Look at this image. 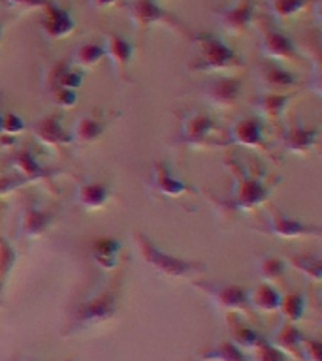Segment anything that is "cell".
Instances as JSON below:
<instances>
[{
	"label": "cell",
	"mask_w": 322,
	"mask_h": 361,
	"mask_svg": "<svg viewBox=\"0 0 322 361\" xmlns=\"http://www.w3.org/2000/svg\"><path fill=\"white\" fill-rule=\"evenodd\" d=\"M258 124H254V123H245L239 124L237 126V140L242 141V143H247V145H253L254 141H258Z\"/></svg>",
	"instance_id": "16"
},
{
	"label": "cell",
	"mask_w": 322,
	"mask_h": 361,
	"mask_svg": "<svg viewBox=\"0 0 322 361\" xmlns=\"http://www.w3.org/2000/svg\"><path fill=\"white\" fill-rule=\"evenodd\" d=\"M266 53L270 56H275V59H287L294 53L292 44H290V39L285 38L282 34L279 32H270L266 36Z\"/></svg>",
	"instance_id": "8"
},
{
	"label": "cell",
	"mask_w": 322,
	"mask_h": 361,
	"mask_svg": "<svg viewBox=\"0 0 322 361\" xmlns=\"http://www.w3.org/2000/svg\"><path fill=\"white\" fill-rule=\"evenodd\" d=\"M253 17V2L251 0H243L236 4L230 10L222 13V27L228 32H242L243 28L249 27V21Z\"/></svg>",
	"instance_id": "2"
},
{
	"label": "cell",
	"mask_w": 322,
	"mask_h": 361,
	"mask_svg": "<svg viewBox=\"0 0 322 361\" xmlns=\"http://www.w3.org/2000/svg\"><path fill=\"white\" fill-rule=\"evenodd\" d=\"M0 30H2V27H0Z\"/></svg>",
	"instance_id": "26"
},
{
	"label": "cell",
	"mask_w": 322,
	"mask_h": 361,
	"mask_svg": "<svg viewBox=\"0 0 322 361\" xmlns=\"http://www.w3.org/2000/svg\"><path fill=\"white\" fill-rule=\"evenodd\" d=\"M279 344H281V346H285L287 350L298 348V346H299L298 331H296V329H292V327L285 329L281 337H279Z\"/></svg>",
	"instance_id": "21"
},
{
	"label": "cell",
	"mask_w": 322,
	"mask_h": 361,
	"mask_svg": "<svg viewBox=\"0 0 322 361\" xmlns=\"http://www.w3.org/2000/svg\"><path fill=\"white\" fill-rule=\"evenodd\" d=\"M256 303L262 307L264 310H273L277 309V305H279V298H277V293L268 286L258 288V292H256V299H254Z\"/></svg>",
	"instance_id": "15"
},
{
	"label": "cell",
	"mask_w": 322,
	"mask_h": 361,
	"mask_svg": "<svg viewBox=\"0 0 322 361\" xmlns=\"http://www.w3.org/2000/svg\"><path fill=\"white\" fill-rule=\"evenodd\" d=\"M256 361H287V357L270 344L260 343L256 346Z\"/></svg>",
	"instance_id": "18"
},
{
	"label": "cell",
	"mask_w": 322,
	"mask_h": 361,
	"mask_svg": "<svg viewBox=\"0 0 322 361\" xmlns=\"http://www.w3.org/2000/svg\"><path fill=\"white\" fill-rule=\"evenodd\" d=\"M302 310H304V303H302V299L296 298V295H290V298L282 303V312L290 318V320H299V316H302Z\"/></svg>",
	"instance_id": "20"
},
{
	"label": "cell",
	"mask_w": 322,
	"mask_h": 361,
	"mask_svg": "<svg viewBox=\"0 0 322 361\" xmlns=\"http://www.w3.org/2000/svg\"><path fill=\"white\" fill-rule=\"evenodd\" d=\"M11 6H21V8H38V6H47L45 0H8Z\"/></svg>",
	"instance_id": "24"
},
{
	"label": "cell",
	"mask_w": 322,
	"mask_h": 361,
	"mask_svg": "<svg viewBox=\"0 0 322 361\" xmlns=\"http://www.w3.org/2000/svg\"><path fill=\"white\" fill-rule=\"evenodd\" d=\"M113 314V303H109V298L98 299L96 303L87 305L81 314H79V320L87 322V324H98L102 320H107L109 316Z\"/></svg>",
	"instance_id": "6"
},
{
	"label": "cell",
	"mask_w": 322,
	"mask_h": 361,
	"mask_svg": "<svg viewBox=\"0 0 322 361\" xmlns=\"http://www.w3.org/2000/svg\"><path fill=\"white\" fill-rule=\"evenodd\" d=\"M98 132H100V128L95 123H90V121H85L83 126L79 128V134L83 135V137H95Z\"/></svg>",
	"instance_id": "23"
},
{
	"label": "cell",
	"mask_w": 322,
	"mask_h": 361,
	"mask_svg": "<svg viewBox=\"0 0 322 361\" xmlns=\"http://www.w3.org/2000/svg\"><path fill=\"white\" fill-rule=\"evenodd\" d=\"M113 2H115V0H95V4L96 6H109V4H113Z\"/></svg>",
	"instance_id": "25"
},
{
	"label": "cell",
	"mask_w": 322,
	"mask_h": 361,
	"mask_svg": "<svg viewBox=\"0 0 322 361\" xmlns=\"http://www.w3.org/2000/svg\"><path fill=\"white\" fill-rule=\"evenodd\" d=\"M200 357L205 361H247L239 346L234 343H219L211 348L203 350Z\"/></svg>",
	"instance_id": "5"
},
{
	"label": "cell",
	"mask_w": 322,
	"mask_h": 361,
	"mask_svg": "<svg viewBox=\"0 0 322 361\" xmlns=\"http://www.w3.org/2000/svg\"><path fill=\"white\" fill-rule=\"evenodd\" d=\"M232 333H234V344L236 346H242V348H256L260 344V338L256 337V333L253 329H249L234 318V324H232Z\"/></svg>",
	"instance_id": "11"
},
{
	"label": "cell",
	"mask_w": 322,
	"mask_h": 361,
	"mask_svg": "<svg viewBox=\"0 0 322 361\" xmlns=\"http://www.w3.org/2000/svg\"><path fill=\"white\" fill-rule=\"evenodd\" d=\"M268 81H270L271 87H277V89H285L288 85H292V75L287 72H282L279 68H270L268 70Z\"/></svg>",
	"instance_id": "17"
},
{
	"label": "cell",
	"mask_w": 322,
	"mask_h": 361,
	"mask_svg": "<svg viewBox=\"0 0 322 361\" xmlns=\"http://www.w3.org/2000/svg\"><path fill=\"white\" fill-rule=\"evenodd\" d=\"M107 192L104 186H87L83 190V203L87 207H100L106 202Z\"/></svg>",
	"instance_id": "13"
},
{
	"label": "cell",
	"mask_w": 322,
	"mask_h": 361,
	"mask_svg": "<svg viewBox=\"0 0 322 361\" xmlns=\"http://www.w3.org/2000/svg\"><path fill=\"white\" fill-rule=\"evenodd\" d=\"M104 55H106V49H104V47L89 44L85 45V47H81V51H79V62L85 64V66H93V64L100 61Z\"/></svg>",
	"instance_id": "14"
},
{
	"label": "cell",
	"mask_w": 322,
	"mask_h": 361,
	"mask_svg": "<svg viewBox=\"0 0 322 361\" xmlns=\"http://www.w3.org/2000/svg\"><path fill=\"white\" fill-rule=\"evenodd\" d=\"M200 49L202 56L198 59V70H220L237 64V56L232 49H228L225 44H220L219 39L203 36L200 38Z\"/></svg>",
	"instance_id": "1"
},
{
	"label": "cell",
	"mask_w": 322,
	"mask_h": 361,
	"mask_svg": "<svg viewBox=\"0 0 322 361\" xmlns=\"http://www.w3.org/2000/svg\"><path fill=\"white\" fill-rule=\"evenodd\" d=\"M106 53H109V56L119 64H126L130 61V56H132V45L124 38L117 36V34H112Z\"/></svg>",
	"instance_id": "10"
},
{
	"label": "cell",
	"mask_w": 322,
	"mask_h": 361,
	"mask_svg": "<svg viewBox=\"0 0 322 361\" xmlns=\"http://www.w3.org/2000/svg\"><path fill=\"white\" fill-rule=\"evenodd\" d=\"M40 134H42V137L47 141H66V135H64V132L61 130V126L56 124L55 118H47L45 123L40 124Z\"/></svg>",
	"instance_id": "12"
},
{
	"label": "cell",
	"mask_w": 322,
	"mask_h": 361,
	"mask_svg": "<svg viewBox=\"0 0 322 361\" xmlns=\"http://www.w3.org/2000/svg\"><path fill=\"white\" fill-rule=\"evenodd\" d=\"M239 94V83L236 79H222L213 85V90H209V98L215 104H230Z\"/></svg>",
	"instance_id": "7"
},
{
	"label": "cell",
	"mask_w": 322,
	"mask_h": 361,
	"mask_svg": "<svg viewBox=\"0 0 322 361\" xmlns=\"http://www.w3.org/2000/svg\"><path fill=\"white\" fill-rule=\"evenodd\" d=\"M147 252L151 254V256H147L149 262L157 265L158 269H164L166 273H172V275H181V273H185L191 265L185 264V262H179V259H174V258H166L164 254L157 252L153 247H147Z\"/></svg>",
	"instance_id": "9"
},
{
	"label": "cell",
	"mask_w": 322,
	"mask_h": 361,
	"mask_svg": "<svg viewBox=\"0 0 322 361\" xmlns=\"http://www.w3.org/2000/svg\"><path fill=\"white\" fill-rule=\"evenodd\" d=\"M47 17H45V23L44 27L45 30L53 36V38H62V36H66L73 30V21L70 13L61 8H56V6H51L47 4Z\"/></svg>",
	"instance_id": "3"
},
{
	"label": "cell",
	"mask_w": 322,
	"mask_h": 361,
	"mask_svg": "<svg viewBox=\"0 0 322 361\" xmlns=\"http://www.w3.org/2000/svg\"><path fill=\"white\" fill-rule=\"evenodd\" d=\"M132 17L140 27H149L153 23H158L164 19L162 10L158 8L153 0H136L134 4L130 6Z\"/></svg>",
	"instance_id": "4"
},
{
	"label": "cell",
	"mask_w": 322,
	"mask_h": 361,
	"mask_svg": "<svg viewBox=\"0 0 322 361\" xmlns=\"http://www.w3.org/2000/svg\"><path fill=\"white\" fill-rule=\"evenodd\" d=\"M56 102H61L62 106H72L73 102H76L73 90H68V89L56 90Z\"/></svg>",
	"instance_id": "22"
},
{
	"label": "cell",
	"mask_w": 322,
	"mask_h": 361,
	"mask_svg": "<svg viewBox=\"0 0 322 361\" xmlns=\"http://www.w3.org/2000/svg\"><path fill=\"white\" fill-rule=\"evenodd\" d=\"M305 6V0H275V11L279 16L288 17L302 10Z\"/></svg>",
	"instance_id": "19"
}]
</instances>
